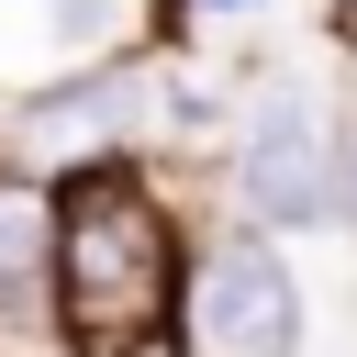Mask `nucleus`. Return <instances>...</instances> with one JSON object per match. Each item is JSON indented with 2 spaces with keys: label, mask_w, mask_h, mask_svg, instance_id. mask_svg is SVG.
Returning <instances> with one entry per match:
<instances>
[{
  "label": "nucleus",
  "mask_w": 357,
  "mask_h": 357,
  "mask_svg": "<svg viewBox=\"0 0 357 357\" xmlns=\"http://www.w3.org/2000/svg\"><path fill=\"white\" fill-rule=\"evenodd\" d=\"M178 268H190L178 212L123 156L67 167V190H56V324L78 357H156L178 335V301H190Z\"/></svg>",
  "instance_id": "1"
},
{
  "label": "nucleus",
  "mask_w": 357,
  "mask_h": 357,
  "mask_svg": "<svg viewBox=\"0 0 357 357\" xmlns=\"http://www.w3.org/2000/svg\"><path fill=\"white\" fill-rule=\"evenodd\" d=\"M178 324L201 357H301V279L268 257V234H223L190 257Z\"/></svg>",
  "instance_id": "2"
},
{
  "label": "nucleus",
  "mask_w": 357,
  "mask_h": 357,
  "mask_svg": "<svg viewBox=\"0 0 357 357\" xmlns=\"http://www.w3.org/2000/svg\"><path fill=\"white\" fill-rule=\"evenodd\" d=\"M234 190H245V212H257L268 234L335 223V134H324V112H312L301 89H268V100H257L245 156H234Z\"/></svg>",
  "instance_id": "3"
},
{
  "label": "nucleus",
  "mask_w": 357,
  "mask_h": 357,
  "mask_svg": "<svg viewBox=\"0 0 357 357\" xmlns=\"http://www.w3.org/2000/svg\"><path fill=\"white\" fill-rule=\"evenodd\" d=\"M56 312V190L0 167V335H33Z\"/></svg>",
  "instance_id": "4"
},
{
  "label": "nucleus",
  "mask_w": 357,
  "mask_h": 357,
  "mask_svg": "<svg viewBox=\"0 0 357 357\" xmlns=\"http://www.w3.org/2000/svg\"><path fill=\"white\" fill-rule=\"evenodd\" d=\"M123 123H134V78H123V67H89V78H67V89H33L0 134L33 145V156H78V145H123Z\"/></svg>",
  "instance_id": "5"
},
{
  "label": "nucleus",
  "mask_w": 357,
  "mask_h": 357,
  "mask_svg": "<svg viewBox=\"0 0 357 357\" xmlns=\"http://www.w3.org/2000/svg\"><path fill=\"white\" fill-rule=\"evenodd\" d=\"M212 112H223V100H212L201 78H167V123H212Z\"/></svg>",
  "instance_id": "6"
},
{
  "label": "nucleus",
  "mask_w": 357,
  "mask_h": 357,
  "mask_svg": "<svg viewBox=\"0 0 357 357\" xmlns=\"http://www.w3.org/2000/svg\"><path fill=\"white\" fill-rule=\"evenodd\" d=\"M201 11H245V0H201Z\"/></svg>",
  "instance_id": "7"
}]
</instances>
